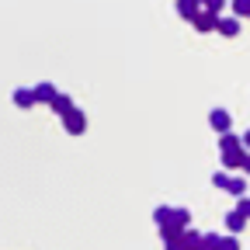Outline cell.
Masks as SVG:
<instances>
[{
    "label": "cell",
    "instance_id": "4fadbf2b",
    "mask_svg": "<svg viewBox=\"0 0 250 250\" xmlns=\"http://www.w3.org/2000/svg\"><path fill=\"white\" fill-rule=\"evenodd\" d=\"M233 11H236V14H247V18H250V0H236V4H233Z\"/></svg>",
    "mask_w": 250,
    "mask_h": 250
},
{
    "label": "cell",
    "instance_id": "8992f818",
    "mask_svg": "<svg viewBox=\"0 0 250 250\" xmlns=\"http://www.w3.org/2000/svg\"><path fill=\"white\" fill-rule=\"evenodd\" d=\"M195 28H198V31H212V28H219V21H215L212 11H202V14L195 18Z\"/></svg>",
    "mask_w": 250,
    "mask_h": 250
},
{
    "label": "cell",
    "instance_id": "7c38bea8",
    "mask_svg": "<svg viewBox=\"0 0 250 250\" xmlns=\"http://www.w3.org/2000/svg\"><path fill=\"white\" fill-rule=\"evenodd\" d=\"M219 250H240L236 236H223V243H219Z\"/></svg>",
    "mask_w": 250,
    "mask_h": 250
},
{
    "label": "cell",
    "instance_id": "8fae6325",
    "mask_svg": "<svg viewBox=\"0 0 250 250\" xmlns=\"http://www.w3.org/2000/svg\"><path fill=\"white\" fill-rule=\"evenodd\" d=\"M236 28H240V24H236L233 18H223V21H219V31H223V35H236Z\"/></svg>",
    "mask_w": 250,
    "mask_h": 250
},
{
    "label": "cell",
    "instance_id": "277c9868",
    "mask_svg": "<svg viewBox=\"0 0 250 250\" xmlns=\"http://www.w3.org/2000/svg\"><path fill=\"white\" fill-rule=\"evenodd\" d=\"M83 125H87V118H83V111H77V108H73V111L66 115V129H70L73 136H80V132H83Z\"/></svg>",
    "mask_w": 250,
    "mask_h": 250
},
{
    "label": "cell",
    "instance_id": "9c48e42d",
    "mask_svg": "<svg viewBox=\"0 0 250 250\" xmlns=\"http://www.w3.org/2000/svg\"><path fill=\"white\" fill-rule=\"evenodd\" d=\"M52 111H59V115H70V111H73V101L66 98V94H59V98L52 101Z\"/></svg>",
    "mask_w": 250,
    "mask_h": 250
},
{
    "label": "cell",
    "instance_id": "ba28073f",
    "mask_svg": "<svg viewBox=\"0 0 250 250\" xmlns=\"http://www.w3.org/2000/svg\"><path fill=\"white\" fill-rule=\"evenodd\" d=\"M243 223H247V215H243L240 208H233V212L226 215V226H229L233 233H240V229H243Z\"/></svg>",
    "mask_w": 250,
    "mask_h": 250
},
{
    "label": "cell",
    "instance_id": "9a60e30c",
    "mask_svg": "<svg viewBox=\"0 0 250 250\" xmlns=\"http://www.w3.org/2000/svg\"><path fill=\"white\" fill-rule=\"evenodd\" d=\"M243 146H247V149H250V132H247V136H243Z\"/></svg>",
    "mask_w": 250,
    "mask_h": 250
},
{
    "label": "cell",
    "instance_id": "5bb4252c",
    "mask_svg": "<svg viewBox=\"0 0 250 250\" xmlns=\"http://www.w3.org/2000/svg\"><path fill=\"white\" fill-rule=\"evenodd\" d=\"M236 208H240V212L250 219V198H240V205H236Z\"/></svg>",
    "mask_w": 250,
    "mask_h": 250
},
{
    "label": "cell",
    "instance_id": "2e32d148",
    "mask_svg": "<svg viewBox=\"0 0 250 250\" xmlns=\"http://www.w3.org/2000/svg\"><path fill=\"white\" fill-rule=\"evenodd\" d=\"M243 170H247V174H250V156H247V164H243Z\"/></svg>",
    "mask_w": 250,
    "mask_h": 250
},
{
    "label": "cell",
    "instance_id": "30bf717a",
    "mask_svg": "<svg viewBox=\"0 0 250 250\" xmlns=\"http://www.w3.org/2000/svg\"><path fill=\"white\" fill-rule=\"evenodd\" d=\"M14 101H18L21 108H28L31 101H35V90H14Z\"/></svg>",
    "mask_w": 250,
    "mask_h": 250
},
{
    "label": "cell",
    "instance_id": "52a82bcc",
    "mask_svg": "<svg viewBox=\"0 0 250 250\" xmlns=\"http://www.w3.org/2000/svg\"><path fill=\"white\" fill-rule=\"evenodd\" d=\"M219 243H223V236H215V233H202L198 247L195 250H219Z\"/></svg>",
    "mask_w": 250,
    "mask_h": 250
},
{
    "label": "cell",
    "instance_id": "7a4b0ae2",
    "mask_svg": "<svg viewBox=\"0 0 250 250\" xmlns=\"http://www.w3.org/2000/svg\"><path fill=\"white\" fill-rule=\"evenodd\" d=\"M215 188L233 191V195H243V191H247V181H243V177H229V174H215Z\"/></svg>",
    "mask_w": 250,
    "mask_h": 250
},
{
    "label": "cell",
    "instance_id": "6da1fadb",
    "mask_svg": "<svg viewBox=\"0 0 250 250\" xmlns=\"http://www.w3.org/2000/svg\"><path fill=\"white\" fill-rule=\"evenodd\" d=\"M223 164L226 167H240V164H247V153L240 149V139L229 132V136H223Z\"/></svg>",
    "mask_w": 250,
    "mask_h": 250
},
{
    "label": "cell",
    "instance_id": "5b68a950",
    "mask_svg": "<svg viewBox=\"0 0 250 250\" xmlns=\"http://www.w3.org/2000/svg\"><path fill=\"white\" fill-rule=\"evenodd\" d=\"M56 98H59V94H56V87H52V83H39V87H35V101H45V104H52Z\"/></svg>",
    "mask_w": 250,
    "mask_h": 250
},
{
    "label": "cell",
    "instance_id": "3957f363",
    "mask_svg": "<svg viewBox=\"0 0 250 250\" xmlns=\"http://www.w3.org/2000/svg\"><path fill=\"white\" fill-rule=\"evenodd\" d=\"M208 122H212V129H215V132L229 136V125H233V118H229V111H226V108H215V111L208 115Z\"/></svg>",
    "mask_w": 250,
    "mask_h": 250
}]
</instances>
